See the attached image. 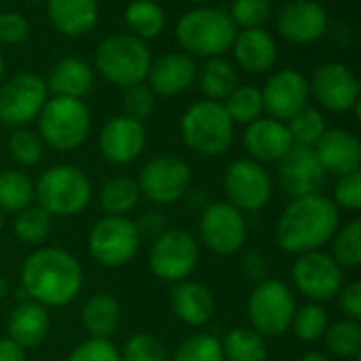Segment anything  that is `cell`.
<instances>
[{"label":"cell","instance_id":"obj_43","mask_svg":"<svg viewBox=\"0 0 361 361\" xmlns=\"http://www.w3.org/2000/svg\"><path fill=\"white\" fill-rule=\"evenodd\" d=\"M121 361H167V349L154 334L137 332L125 343Z\"/></svg>","mask_w":361,"mask_h":361},{"label":"cell","instance_id":"obj_4","mask_svg":"<svg viewBox=\"0 0 361 361\" xmlns=\"http://www.w3.org/2000/svg\"><path fill=\"white\" fill-rule=\"evenodd\" d=\"M184 144L201 157H222L235 140V123L224 104L201 99L186 108L180 121Z\"/></svg>","mask_w":361,"mask_h":361},{"label":"cell","instance_id":"obj_16","mask_svg":"<svg viewBox=\"0 0 361 361\" xmlns=\"http://www.w3.org/2000/svg\"><path fill=\"white\" fill-rule=\"evenodd\" d=\"M309 89L328 112H349L360 102V80L343 61H326L315 68Z\"/></svg>","mask_w":361,"mask_h":361},{"label":"cell","instance_id":"obj_25","mask_svg":"<svg viewBox=\"0 0 361 361\" xmlns=\"http://www.w3.org/2000/svg\"><path fill=\"white\" fill-rule=\"evenodd\" d=\"M169 307L182 324L201 328L209 324V319L214 317L216 300L207 286L184 279V281L173 283L169 292Z\"/></svg>","mask_w":361,"mask_h":361},{"label":"cell","instance_id":"obj_37","mask_svg":"<svg viewBox=\"0 0 361 361\" xmlns=\"http://www.w3.org/2000/svg\"><path fill=\"white\" fill-rule=\"evenodd\" d=\"M326 349L336 357H357L361 351V326L360 322L343 319L336 324H328L324 332Z\"/></svg>","mask_w":361,"mask_h":361},{"label":"cell","instance_id":"obj_5","mask_svg":"<svg viewBox=\"0 0 361 361\" xmlns=\"http://www.w3.org/2000/svg\"><path fill=\"white\" fill-rule=\"evenodd\" d=\"M93 63L108 82L127 89L146 80L152 55L137 36L112 34L97 44Z\"/></svg>","mask_w":361,"mask_h":361},{"label":"cell","instance_id":"obj_31","mask_svg":"<svg viewBox=\"0 0 361 361\" xmlns=\"http://www.w3.org/2000/svg\"><path fill=\"white\" fill-rule=\"evenodd\" d=\"M142 199L140 186L129 176H114L99 190V207L106 216H127Z\"/></svg>","mask_w":361,"mask_h":361},{"label":"cell","instance_id":"obj_53","mask_svg":"<svg viewBox=\"0 0 361 361\" xmlns=\"http://www.w3.org/2000/svg\"><path fill=\"white\" fill-rule=\"evenodd\" d=\"M184 197H188V207H192V209H203V207H207V197H205L203 190H188Z\"/></svg>","mask_w":361,"mask_h":361},{"label":"cell","instance_id":"obj_52","mask_svg":"<svg viewBox=\"0 0 361 361\" xmlns=\"http://www.w3.org/2000/svg\"><path fill=\"white\" fill-rule=\"evenodd\" d=\"M0 361H27L25 349H21L17 343H13L8 336L0 338Z\"/></svg>","mask_w":361,"mask_h":361},{"label":"cell","instance_id":"obj_38","mask_svg":"<svg viewBox=\"0 0 361 361\" xmlns=\"http://www.w3.org/2000/svg\"><path fill=\"white\" fill-rule=\"evenodd\" d=\"M332 241V258L343 269H357L361 264V220H349L338 226Z\"/></svg>","mask_w":361,"mask_h":361},{"label":"cell","instance_id":"obj_42","mask_svg":"<svg viewBox=\"0 0 361 361\" xmlns=\"http://www.w3.org/2000/svg\"><path fill=\"white\" fill-rule=\"evenodd\" d=\"M8 152L13 157V161L17 165L23 167H32L36 163H40L42 154H44V142L40 140V135L36 131L30 129H15L8 137Z\"/></svg>","mask_w":361,"mask_h":361},{"label":"cell","instance_id":"obj_41","mask_svg":"<svg viewBox=\"0 0 361 361\" xmlns=\"http://www.w3.org/2000/svg\"><path fill=\"white\" fill-rule=\"evenodd\" d=\"M173 361H224L222 341L214 334H192L178 345Z\"/></svg>","mask_w":361,"mask_h":361},{"label":"cell","instance_id":"obj_8","mask_svg":"<svg viewBox=\"0 0 361 361\" xmlns=\"http://www.w3.org/2000/svg\"><path fill=\"white\" fill-rule=\"evenodd\" d=\"M296 300L290 286L279 279H264L254 286L247 298V317L252 330L260 336H281L290 330Z\"/></svg>","mask_w":361,"mask_h":361},{"label":"cell","instance_id":"obj_44","mask_svg":"<svg viewBox=\"0 0 361 361\" xmlns=\"http://www.w3.org/2000/svg\"><path fill=\"white\" fill-rule=\"evenodd\" d=\"M271 0H233L231 4V19L237 25V30L247 27H262L267 19L271 17Z\"/></svg>","mask_w":361,"mask_h":361},{"label":"cell","instance_id":"obj_7","mask_svg":"<svg viewBox=\"0 0 361 361\" xmlns=\"http://www.w3.org/2000/svg\"><path fill=\"white\" fill-rule=\"evenodd\" d=\"M34 199L51 216H76L91 201V180L80 167L53 165L34 184Z\"/></svg>","mask_w":361,"mask_h":361},{"label":"cell","instance_id":"obj_22","mask_svg":"<svg viewBox=\"0 0 361 361\" xmlns=\"http://www.w3.org/2000/svg\"><path fill=\"white\" fill-rule=\"evenodd\" d=\"M197 78V63L184 51L165 53L157 61L150 63L148 70V87L154 95L171 97L184 93Z\"/></svg>","mask_w":361,"mask_h":361},{"label":"cell","instance_id":"obj_30","mask_svg":"<svg viewBox=\"0 0 361 361\" xmlns=\"http://www.w3.org/2000/svg\"><path fill=\"white\" fill-rule=\"evenodd\" d=\"M197 78H199V87H201L205 99L220 102V104L239 85L237 66L231 59H226L224 55L205 59V63L201 68H197Z\"/></svg>","mask_w":361,"mask_h":361},{"label":"cell","instance_id":"obj_33","mask_svg":"<svg viewBox=\"0 0 361 361\" xmlns=\"http://www.w3.org/2000/svg\"><path fill=\"white\" fill-rule=\"evenodd\" d=\"M224 361H267L269 349L264 336L252 328H235L222 341Z\"/></svg>","mask_w":361,"mask_h":361},{"label":"cell","instance_id":"obj_1","mask_svg":"<svg viewBox=\"0 0 361 361\" xmlns=\"http://www.w3.org/2000/svg\"><path fill=\"white\" fill-rule=\"evenodd\" d=\"M82 288V267L61 247H38L21 264V290L38 305L66 307Z\"/></svg>","mask_w":361,"mask_h":361},{"label":"cell","instance_id":"obj_45","mask_svg":"<svg viewBox=\"0 0 361 361\" xmlns=\"http://www.w3.org/2000/svg\"><path fill=\"white\" fill-rule=\"evenodd\" d=\"M154 108H157V95L150 91L148 85L140 82V85L125 89V93H123V114L125 116L144 123L146 118L152 116Z\"/></svg>","mask_w":361,"mask_h":361},{"label":"cell","instance_id":"obj_50","mask_svg":"<svg viewBox=\"0 0 361 361\" xmlns=\"http://www.w3.org/2000/svg\"><path fill=\"white\" fill-rule=\"evenodd\" d=\"M167 216L159 209H152V212H146L142 214V218L135 222V228L140 233V239H150L154 241L157 237H161L165 231H167Z\"/></svg>","mask_w":361,"mask_h":361},{"label":"cell","instance_id":"obj_56","mask_svg":"<svg viewBox=\"0 0 361 361\" xmlns=\"http://www.w3.org/2000/svg\"><path fill=\"white\" fill-rule=\"evenodd\" d=\"M4 68H6V61H4V53L0 49V82H2V76H4Z\"/></svg>","mask_w":361,"mask_h":361},{"label":"cell","instance_id":"obj_6","mask_svg":"<svg viewBox=\"0 0 361 361\" xmlns=\"http://www.w3.org/2000/svg\"><path fill=\"white\" fill-rule=\"evenodd\" d=\"M38 135L44 146L61 152L82 146L91 131V112L82 99L53 95L38 114Z\"/></svg>","mask_w":361,"mask_h":361},{"label":"cell","instance_id":"obj_40","mask_svg":"<svg viewBox=\"0 0 361 361\" xmlns=\"http://www.w3.org/2000/svg\"><path fill=\"white\" fill-rule=\"evenodd\" d=\"M290 328L302 343H315L324 336L328 328V311L322 302H307L300 309H296Z\"/></svg>","mask_w":361,"mask_h":361},{"label":"cell","instance_id":"obj_3","mask_svg":"<svg viewBox=\"0 0 361 361\" xmlns=\"http://www.w3.org/2000/svg\"><path fill=\"white\" fill-rule=\"evenodd\" d=\"M231 15L218 6H197L182 15L176 25L178 44L190 57H222L237 36Z\"/></svg>","mask_w":361,"mask_h":361},{"label":"cell","instance_id":"obj_54","mask_svg":"<svg viewBox=\"0 0 361 361\" xmlns=\"http://www.w3.org/2000/svg\"><path fill=\"white\" fill-rule=\"evenodd\" d=\"M300 361H330V357L326 353H322V351H309V353L302 355Z\"/></svg>","mask_w":361,"mask_h":361},{"label":"cell","instance_id":"obj_2","mask_svg":"<svg viewBox=\"0 0 361 361\" xmlns=\"http://www.w3.org/2000/svg\"><path fill=\"white\" fill-rule=\"evenodd\" d=\"M341 226V209L322 192L292 199L281 212L275 239L288 254H305L322 250Z\"/></svg>","mask_w":361,"mask_h":361},{"label":"cell","instance_id":"obj_47","mask_svg":"<svg viewBox=\"0 0 361 361\" xmlns=\"http://www.w3.org/2000/svg\"><path fill=\"white\" fill-rule=\"evenodd\" d=\"M332 201L338 209H349V212L361 209V171H353L338 178Z\"/></svg>","mask_w":361,"mask_h":361},{"label":"cell","instance_id":"obj_36","mask_svg":"<svg viewBox=\"0 0 361 361\" xmlns=\"http://www.w3.org/2000/svg\"><path fill=\"white\" fill-rule=\"evenodd\" d=\"M53 228V216L47 214L40 205H30L17 212L13 222L15 237L25 245H40L47 241Z\"/></svg>","mask_w":361,"mask_h":361},{"label":"cell","instance_id":"obj_13","mask_svg":"<svg viewBox=\"0 0 361 361\" xmlns=\"http://www.w3.org/2000/svg\"><path fill=\"white\" fill-rule=\"evenodd\" d=\"M49 99L47 82L34 72H21L0 85V123L13 129L38 118Z\"/></svg>","mask_w":361,"mask_h":361},{"label":"cell","instance_id":"obj_35","mask_svg":"<svg viewBox=\"0 0 361 361\" xmlns=\"http://www.w3.org/2000/svg\"><path fill=\"white\" fill-rule=\"evenodd\" d=\"M222 104L235 125H250L264 114L262 93L254 85H237Z\"/></svg>","mask_w":361,"mask_h":361},{"label":"cell","instance_id":"obj_17","mask_svg":"<svg viewBox=\"0 0 361 361\" xmlns=\"http://www.w3.org/2000/svg\"><path fill=\"white\" fill-rule=\"evenodd\" d=\"M260 93H262L264 112L281 123H288L296 112L309 106V97H311L309 78L292 68L277 70L275 74H271V78L260 89Z\"/></svg>","mask_w":361,"mask_h":361},{"label":"cell","instance_id":"obj_32","mask_svg":"<svg viewBox=\"0 0 361 361\" xmlns=\"http://www.w3.org/2000/svg\"><path fill=\"white\" fill-rule=\"evenodd\" d=\"M165 8L157 0H131L125 6V23L140 40L157 38L165 27Z\"/></svg>","mask_w":361,"mask_h":361},{"label":"cell","instance_id":"obj_51","mask_svg":"<svg viewBox=\"0 0 361 361\" xmlns=\"http://www.w3.org/2000/svg\"><path fill=\"white\" fill-rule=\"evenodd\" d=\"M239 269H241V275L245 279H250L252 283H260V281L269 279V260L260 252H247V254H243Z\"/></svg>","mask_w":361,"mask_h":361},{"label":"cell","instance_id":"obj_23","mask_svg":"<svg viewBox=\"0 0 361 361\" xmlns=\"http://www.w3.org/2000/svg\"><path fill=\"white\" fill-rule=\"evenodd\" d=\"M231 49L237 66L250 74L271 72L279 57L277 40L264 27H247L237 32Z\"/></svg>","mask_w":361,"mask_h":361},{"label":"cell","instance_id":"obj_55","mask_svg":"<svg viewBox=\"0 0 361 361\" xmlns=\"http://www.w3.org/2000/svg\"><path fill=\"white\" fill-rule=\"evenodd\" d=\"M6 294H8V281L0 275V300L6 298Z\"/></svg>","mask_w":361,"mask_h":361},{"label":"cell","instance_id":"obj_46","mask_svg":"<svg viewBox=\"0 0 361 361\" xmlns=\"http://www.w3.org/2000/svg\"><path fill=\"white\" fill-rule=\"evenodd\" d=\"M66 361H121V351L110 338H87L82 341Z\"/></svg>","mask_w":361,"mask_h":361},{"label":"cell","instance_id":"obj_12","mask_svg":"<svg viewBox=\"0 0 361 361\" xmlns=\"http://www.w3.org/2000/svg\"><path fill=\"white\" fill-rule=\"evenodd\" d=\"M201 243L216 256L237 254L247 239V222L243 212H239L228 201L207 203L199 218Z\"/></svg>","mask_w":361,"mask_h":361},{"label":"cell","instance_id":"obj_21","mask_svg":"<svg viewBox=\"0 0 361 361\" xmlns=\"http://www.w3.org/2000/svg\"><path fill=\"white\" fill-rule=\"evenodd\" d=\"M243 146L252 157V161L264 165V163H279L294 146V140L286 123L271 116H260L254 123L245 125Z\"/></svg>","mask_w":361,"mask_h":361},{"label":"cell","instance_id":"obj_28","mask_svg":"<svg viewBox=\"0 0 361 361\" xmlns=\"http://www.w3.org/2000/svg\"><path fill=\"white\" fill-rule=\"evenodd\" d=\"M47 89L53 95L82 99L93 89V68L80 57H61L49 74Z\"/></svg>","mask_w":361,"mask_h":361},{"label":"cell","instance_id":"obj_59","mask_svg":"<svg viewBox=\"0 0 361 361\" xmlns=\"http://www.w3.org/2000/svg\"><path fill=\"white\" fill-rule=\"evenodd\" d=\"M188 2H195V4H203L205 0H188Z\"/></svg>","mask_w":361,"mask_h":361},{"label":"cell","instance_id":"obj_34","mask_svg":"<svg viewBox=\"0 0 361 361\" xmlns=\"http://www.w3.org/2000/svg\"><path fill=\"white\" fill-rule=\"evenodd\" d=\"M34 201V184L23 171H0V212L17 214Z\"/></svg>","mask_w":361,"mask_h":361},{"label":"cell","instance_id":"obj_27","mask_svg":"<svg viewBox=\"0 0 361 361\" xmlns=\"http://www.w3.org/2000/svg\"><path fill=\"white\" fill-rule=\"evenodd\" d=\"M51 328L49 313L42 305L34 300L19 302L8 319V338L17 343L21 349H36L44 343Z\"/></svg>","mask_w":361,"mask_h":361},{"label":"cell","instance_id":"obj_48","mask_svg":"<svg viewBox=\"0 0 361 361\" xmlns=\"http://www.w3.org/2000/svg\"><path fill=\"white\" fill-rule=\"evenodd\" d=\"M30 34V21L17 11L0 13V44H19Z\"/></svg>","mask_w":361,"mask_h":361},{"label":"cell","instance_id":"obj_19","mask_svg":"<svg viewBox=\"0 0 361 361\" xmlns=\"http://www.w3.org/2000/svg\"><path fill=\"white\" fill-rule=\"evenodd\" d=\"M326 169L317 154L309 146H292L290 152L279 161V184L292 199L322 192L326 184Z\"/></svg>","mask_w":361,"mask_h":361},{"label":"cell","instance_id":"obj_11","mask_svg":"<svg viewBox=\"0 0 361 361\" xmlns=\"http://www.w3.org/2000/svg\"><path fill=\"white\" fill-rule=\"evenodd\" d=\"M137 186L142 197L154 205H171L190 190L192 171L190 165L171 154H161L150 159L137 176Z\"/></svg>","mask_w":361,"mask_h":361},{"label":"cell","instance_id":"obj_20","mask_svg":"<svg viewBox=\"0 0 361 361\" xmlns=\"http://www.w3.org/2000/svg\"><path fill=\"white\" fill-rule=\"evenodd\" d=\"M146 140L148 135L144 123L118 114L106 121V125L97 135V146L106 161L114 165H127L133 163L144 152Z\"/></svg>","mask_w":361,"mask_h":361},{"label":"cell","instance_id":"obj_58","mask_svg":"<svg viewBox=\"0 0 361 361\" xmlns=\"http://www.w3.org/2000/svg\"><path fill=\"white\" fill-rule=\"evenodd\" d=\"M2 228H4V218H2V212H0V237H2Z\"/></svg>","mask_w":361,"mask_h":361},{"label":"cell","instance_id":"obj_39","mask_svg":"<svg viewBox=\"0 0 361 361\" xmlns=\"http://www.w3.org/2000/svg\"><path fill=\"white\" fill-rule=\"evenodd\" d=\"M286 125L290 129L294 144L296 146H309V148H313L328 129L326 116L322 114V110H317L313 106H305Z\"/></svg>","mask_w":361,"mask_h":361},{"label":"cell","instance_id":"obj_49","mask_svg":"<svg viewBox=\"0 0 361 361\" xmlns=\"http://www.w3.org/2000/svg\"><path fill=\"white\" fill-rule=\"evenodd\" d=\"M338 300V309L345 315V319H361V281H349L341 288V292L336 294Z\"/></svg>","mask_w":361,"mask_h":361},{"label":"cell","instance_id":"obj_18","mask_svg":"<svg viewBox=\"0 0 361 361\" xmlns=\"http://www.w3.org/2000/svg\"><path fill=\"white\" fill-rule=\"evenodd\" d=\"M328 11L317 0H290L277 13V32L294 44H311L328 32Z\"/></svg>","mask_w":361,"mask_h":361},{"label":"cell","instance_id":"obj_24","mask_svg":"<svg viewBox=\"0 0 361 361\" xmlns=\"http://www.w3.org/2000/svg\"><path fill=\"white\" fill-rule=\"evenodd\" d=\"M322 167L326 173L347 176L360 171L361 167V144L357 135L345 129H326L319 142L313 146Z\"/></svg>","mask_w":361,"mask_h":361},{"label":"cell","instance_id":"obj_29","mask_svg":"<svg viewBox=\"0 0 361 361\" xmlns=\"http://www.w3.org/2000/svg\"><path fill=\"white\" fill-rule=\"evenodd\" d=\"M80 319L91 338H110L121 328L123 309L112 294L97 292L85 302Z\"/></svg>","mask_w":361,"mask_h":361},{"label":"cell","instance_id":"obj_26","mask_svg":"<svg viewBox=\"0 0 361 361\" xmlns=\"http://www.w3.org/2000/svg\"><path fill=\"white\" fill-rule=\"evenodd\" d=\"M51 25L68 38L87 36L99 19L97 0H47Z\"/></svg>","mask_w":361,"mask_h":361},{"label":"cell","instance_id":"obj_15","mask_svg":"<svg viewBox=\"0 0 361 361\" xmlns=\"http://www.w3.org/2000/svg\"><path fill=\"white\" fill-rule=\"evenodd\" d=\"M226 201L239 212H258L273 197V180L264 165L252 159L233 161L222 178Z\"/></svg>","mask_w":361,"mask_h":361},{"label":"cell","instance_id":"obj_9","mask_svg":"<svg viewBox=\"0 0 361 361\" xmlns=\"http://www.w3.org/2000/svg\"><path fill=\"white\" fill-rule=\"evenodd\" d=\"M140 233L135 222L127 216H104L89 231V254L91 258L106 267L118 269L129 264L140 250Z\"/></svg>","mask_w":361,"mask_h":361},{"label":"cell","instance_id":"obj_14","mask_svg":"<svg viewBox=\"0 0 361 361\" xmlns=\"http://www.w3.org/2000/svg\"><path fill=\"white\" fill-rule=\"evenodd\" d=\"M343 267L326 252H305L298 254L292 264V279L296 290L311 302L334 300L345 286Z\"/></svg>","mask_w":361,"mask_h":361},{"label":"cell","instance_id":"obj_57","mask_svg":"<svg viewBox=\"0 0 361 361\" xmlns=\"http://www.w3.org/2000/svg\"><path fill=\"white\" fill-rule=\"evenodd\" d=\"M23 2H27V4H44L47 0H23Z\"/></svg>","mask_w":361,"mask_h":361},{"label":"cell","instance_id":"obj_10","mask_svg":"<svg viewBox=\"0 0 361 361\" xmlns=\"http://www.w3.org/2000/svg\"><path fill=\"white\" fill-rule=\"evenodd\" d=\"M199 241L184 228H167L148 252V267L154 277L167 283L188 279L199 264Z\"/></svg>","mask_w":361,"mask_h":361}]
</instances>
